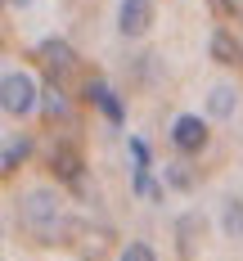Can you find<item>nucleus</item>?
I'll use <instances>...</instances> for the list:
<instances>
[{"label":"nucleus","instance_id":"f03ea898","mask_svg":"<svg viewBox=\"0 0 243 261\" xmlns=\"http://www.w3.org/2000/svg\"><path fill=\"white\" fill-rule=\"evenodd\" d=\"M36 104H41V90H36L32 72H18V68L5 72V81H0V108L9 117H27Z\"/></svg>","mask_w":243,"mask_h":261},{"label":"nucleus","instance_id":"39448f33","mask_svg":"<svg viewBox=\"0 0 243 261\" xmlns=\"http://www.w3.org/2000/svg\"><path fill=\"white\" fill-rule=\"evenodd\" d=\"M171 144H176L180 153H198V149L207 144V126H203V117H194V113L176 117V126H171Z\"/></svg>","mask_w":243,"mask_h":261},{"label":"nucleus","instance_id":"423d86ee","mask_svg":"<svg viewBox=\"0 0 243 261\" xmlns=\"http://www.w3.org/2000/svg\"><path fill=\"white\" fill-rule=\"evenodd\" d=\"M86 99L99 108V113H104L113 126H117V122L126 117V108H122V99L113 95V86H108V81H99V77H90V81H86Z\"/></svg>","mask_w":243,"mask_h":261},{"label":"nucleus","instance_id":"0eeeda50","mask_svg":"<svg viewBox=\"0 0 243 261\" xmlns=\"http://www.w3.org/2000/svg\"><path fill=\"white\" fill-rule=\"evenodd\" d=\"M50 171H54L63 185H77V189H81V158H77V149H72V144H59V149H54Z\"/></svg>","mask_w":243,"mask_h":261},{"label":"nucleus","instance_id":"2eb2a0df","mask_svg":"<svg viewBox=\"0 0 243 261\" xmlns=\"http://www.w3.org/2000/svg\"><path fill=\"white\" fill-rule=\"evenodd\" d=\"M131 158H135V171H149V144L144 140H131Z\"/></svg>","mask_w":243,"mask_h":261},{"label":"nucleus","instance_id":"ddd939ff","mask_svg":"<svg viewBox=\"0 0 243 261\" xmlns=\"http://www.w3.org/2000/svg\"><path fill=\"white\" fill-rule=\"evenodd\" d=\"M167 185H171V189H194V171H189V162H167Z\"/></svg>","mask_w":243,"mask_h":261},{"label":"nucleus","instance_id":"9d476101","mask_svg":"<svg viewBox=\"0 0 243 261\" xmlns=\"http://www.w3.org/2000/svg\"><path fill=\"white\" fill-rule=\"evenodd\" d=\"M41 108H45V122H59V117H68V95L59 86H45L41 90Z\"/></svg>","mask_w":243,"mask_h":261},{"label":"nucleus","instance_id":"1a4fd4ad","mask_svg":"<svg viewBox=\"0 0 243 261\" xmlns=\"http://www.w3.org/2000/svg\"><path fill=\"white\" fill-rule=\"evenodd\" d=\"M212 59H216V63H225V68H234V63L243 59L239 41H234L230 32H216V36H212Z\"/></svg>","mask_w":243,"mask_h":261},{"label":"nucleus","instance_id":"f8f14e48","mask_svg":"<svg viewBox=\"0 0 243 261\" xmlns=\"http://www.w3.org/2000/svg\"><path fill=\"white\" fill-rule=\"evenodd\" d=\"M225 234L243 239V198H230L225 203Z\"/></svg>","mask_w":243,"mask_h":261},{"label":"nucleus","instance_id":"f257e3e1","mask_svg":"<svg viewBox=\"0 0 243 261\" xmlns=\"http://www.w3.org/2000/svg\"><path fill=\"white\" fill-rule=\"evenodd\" d=\"M23 230L41 243H59L63 234V216H59V198L50 189H32L23 198Z\"/></svg>","mask_w":243,"mask_h":261},{"label":"nucleus","instance_id":"4468645a","mask_svg":"<svg viewBox=\"0 0 243 261\" xmlns=\"http://www.w3.org/2000/svg\"><path fill=\"white\" fill-rule=\"evenodd\" d=\"M122 261H158V257H153V248H149V243H140V239H135V243L122 248Z\"/></svg>","mask_w":243,"mask_h":261},{"label":"nucleus","instance_id":"7ed1b4c3","mask_svg":"<svg viewBox=\"0 0 243 261\" xmlns=\"http://www.w3.org/2000/svg\"><path fill=\"white\" fill-rule=\"evenodd\" d=\"M153 23V0H122L117 9V32L122 36H144Z\"/></svg>","mask_w":243,"mask_h":261},{"label":"nucleus","instance_id":"dca6fc26","mask_svg":"<svg viewBox=\"0 0 243 261\" xmlns=\"http://www.w3.org/2000/svg\"><path fill=\"white\" fill-rule=\"evenodd\" d=\"M216 14H225V18H243V0H212Z\"/></svg>","mask_w":243,"mask_h":261},{"label":"nucleus","instance_id":"f3484780","mask_svg":"<svg viewBox=\"0 0 243 261\" xmlns=\"http://www.w3.org/2000/svg\"><path fill=\"white\" fill-rule=\"evenodd\" d=\"M9 5H27V0H9Z\"/></svg>","mask_w":243,"mask_h":261},{"label":"nucleus","instance_id":"20e7f679","mask_svg":"<svg viewBox=\"0 0 243 261\" xmlns=\"http://www.w3.org/2000/svg\"><path fill=\"white\" fill-rule=\"evenodd\" d=\"M41 63L50 68V77H54V86L68 77L72 68H77V54H72V45L68 41H59V36H50V41H41Z\"/></svg>","mask_w":243,"mask_h":261},{"label":"nucleus","instance_id":"6e6552de","mask_svg":"<svg viewBox=\"0 0 243 261\" xmlns=\"http://www.w3.org/2000/svg\"><path fill=\"white\" fill-rule=\"evenodd\" d=\"M27 153H32V140H27V135H14V140L5 144V158H0V171H5V176H14V171H18V167L27 162Z\"/></svg>","mask_w":243,"mask_h":261},{"label":"nucleus","instance_id":"9b49d317","mask_svg":"<svg viewBox=\"0 0 243 261\" xmlns=\"http://www.w3.org/2000/svg\"><path fill=\"white\" fill-rule=\"evenodd\" d=\"M207 108H212V117H230V113H234V90H230V86H216Z\"/></svg>","mask_w":243,"mask_h":261}]
</instances>
